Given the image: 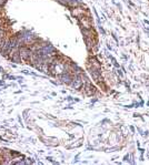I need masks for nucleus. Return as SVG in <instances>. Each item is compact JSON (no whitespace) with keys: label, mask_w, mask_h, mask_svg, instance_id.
Returning <instances> with one entry per match:
<instances>
[{"label":"nucleus","mask_w":149,"mask_h":165,"mask_svg":"<svg viewBox=\"0 0 149 165\" xmlns=\"http://www.w3.org/2000/svg\"><path fill=\"white\" fill-rule=\"evenodd\" d=\"M32 53H34V51L30 48H28V47H26V45H20L19 47V54H20L21 61L30 63L31 62Z\"/></svg>","instance_id":"1"},{"label":"nucleus","mask_w":149,"mask_h":165,"mask_svg":"<svg viewBox=\"0 0 149 165\" xmlns=\"http://www.w3.org/2000/svg\"><path fill=\"white\" fill-rule=\"evenodd\" d=\"M78 21H79V24L81 29H93V19L90 17V12L85 16L80 17L78 18Z\"/></svg>","instance_id":"2"},{"label":"nucleus","mask_w":149,"mask_h":165,"mask_svg":"<svg viewBox=\"0 0 149 165\" xmlns=\"http://www.w3.org/2000/svg\"><path fill=\"white\" fill-rule=\"evenodd\" d=\"M87 14H89V11L81 8V7H74V8H71V15L74 18H80V17L85 16Z\"/></svg>","instance_id":"3"},{"label":"nucleus","mask_w":149,"mask_h":165,"mask_svg":"<svg viewBox=\"0 0 149 165\" xmlns=\"http://www.w3.org/2000/svg\"><path fill=\"white\" fill-rule=\"evenodd\" d=\"M87 68H93V69L101 70V64H100V62L97 60V58L90 57L87 61Z\"/></svg>","instance_id":"4"},{"label":"nucleus","mask_w":149,"mask_h":165,"mask_svg":"<svg viewBox=\"0 0 149 165\" xmlns=\"http://www.w3.org/2000/svg\"><path fill=\"white\" fill-rule=\"evenodd\" d=\"M70 85H71L72 88L77 89V90L78 89H81V87H83V80H81L80 75H74V79H72Z\"/></svg>","instance_id":"5"},{"label":"nucleus","mask_w":149,"mask_h":165,"mask_svg":"<svg viewBox=\"0 0 149 165\" xmlns=\"http://www.w3.org/2000/svg\"><path fill=\"white\" fill-rule=\"evenodd\" d=\"M60 79H61V82L62 83H66V84H70L74 79V75L68 73V72H64L61 75H60Z\"/></svg>","instance_id":"6"},{"label":"nucleus","mask_w":149,"mask_h":165,"mask_svg":"<svg viewBox=\"0 0 149 165\" xmlns=\"http://www.w3.org/2000/svg\"><path fill=\"white\" fill-rule=\"evenodd\" d=\"M117 74L119 75V77H123V72H121V70L118 68V70H117Z\"/></svg>","instance_id":"7"},{"label":"nucleus","mask_w":149,"mask_h":165,"mask_svg":"<svg viewBox=\"0 0 149 165\" xmlns=\"http://www.w3.org/2000/svg\"><path fill=\"white\" fill-rule=\"evenodd\" d=\"M0 26H3V19L0 17Z\"/></svg>","instance_id":"8"},{"label":"nucleus","mask_w":149,"mask_h":165,"mask_svg":"<svg viewBox=\"0 0 149 165\" xmlns=\"http://www.w3.org/2000/svg\"><path fill=\"white\" fill-rule=\"evenodd\" d=\"M112 38H114L115 40H116V42H118V39H117V37H116V35H115V33L112 35Z\"/></svg>","instance_id":"9"},{"label":"nucleus","mask_w":149,"mask_h":165,"mask_svg":"<svg viewBox=\"0 0 149 165\" xmlns=\"http://www.w3.org/2000/svg\"><path fill=\"white\" fill-rule=\"evenodd\" d=\"M128 159H129V156H128V155H126V156H125V161H128Z\"/></svg>","instance_id":"10"},{"label":"nucleus","mask_w":149,"mask_h":165,"mask_svg":"<svg viewBox=\"0 0 149 165\" xmlns=\"http://www.w3.org/2000/svg\"><path fill=\"white\" fill-rule=\"evenodd\" d=\"M145 31H146L147 33H149V29H148V28H146V29H145Z\"/></svg>","instance_id":"11"},{"label":"nucleus","mask_w":149,"mask_h":165,"mask_svg":"<svg viewBox=\"0 0 149 165\" xmlns=\"http://www.w3.org/2000/svg\"><path fill=\"white\" fill-rule=\"evenodd\" d=\"M1 12H2V9L0 8V17H1Z\"/></svg>","instance_id":"12"}]
</instances>
